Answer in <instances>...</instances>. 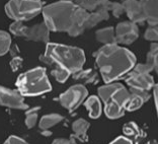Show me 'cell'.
<instances>
[{"label": "cell", "mask_w": 158, "mask_h": 144, "mask_svg": "<svg viewBox=\"0 0 158 144\" xmlns=\"http://www.w3.org/2000/svg\"><path fill=\"white\" fill-rule=\"evenodd\" d=\"M137 132H138V128L136 127L135 124L129 123L127 125H125V127H124V133H125L126 135H128V136H134V135L137 134Z\"/></svg>", "instance_id": "cell-29"}, {"label": "cell", "mask_w": 158, "mask_h": 144, "mask_svg": "<svg viewBox=\"0 0 158 144\" xmlns=\"http://www.w3.org/2000/svg\"><path fill=\"white\" fill-rule=\"evenodd\" d=\"M152 71V67L148 63L137 64L126 74L125 80L131 88H139L149 91L155 85L151 75Z\"/></svg>", "instance_id": "cell-8"}, {"label": "cell", "mask_w": 158, "mask_h": 144, "mask_svg": "<svg viewBox=\"0 0 158 144\" xmlns=\"http://www.w3.org/2000/svg\"><path fill=\"white\" fill-rule=\"evenodd\" d=\"M70 72L64 69L62 67H58L56 66L54 69L52 70V75L54 76V78L56 79L57 81L60 82V83H64V82H66V80L70 76Z\"/></svg>", "instance_id": "cell-26"}, {"label": "cell", "mask_w": 158, "mask_h": 144, "mask_svg": "<svg viewBox=\"0 0 158 144\" xmlns=\"http://www.w3.org/2000/svg\"><path fill=\"white\" fill-rule=\"evenodd\" d=\"M40 60L48 66L62 67L73 74L83 68L85 55L77 47L48 43L45 54L41 55Z\"/></svg>", "instance_id": "cell-3"}, {"label": "cell", "mask_w": 158, "mask_h": 144, "mask_svg": "<svg viewBox=\"0 0 158 144\" xmlns=\"http://www.w3.org/2000/svg\"><path fill=\"white\" fill-rule=\"evenodd\" d=\"M153 71H155L158 75V43H152L150 46V50L147 54V61Z\"/></svg>", "instance_id": "cell-21"}, {"label": "cell", "mask_w": 158, "mask_h": 144, "mask_svg": "<svg viewBox=\"0 0 158 144\" xmlns=\"http://www.w3.org/2000/svg\"><path fill=\"white\" fill-rule=\"evenodd\" d=\"M95 63L106 83L123 77L135 66V55L123 47L106 45L94 54Z\"/></svg>", "instance_id": "cell-2"}, {"label": "cell", "mask_w": 158, "mask_h": 144, "mask_svg": "<svg viewBox=\"0 0 158 144\" xmlns=\"http://www.w3.org/2000/svg\"><path fill=\"white\" fill-rule=\"evenodd\" d=\"M60 1H69V2H74L75 0H60Z\"/></svg>", "instance_id": "cell-34"}, {"label": "cell", "mask_w": 158, "mask_h": 144, "mask_svg": "<svg viewBox=\"0 0 158 144\" xmlns=\"http://www.w3.org/2000/svg\"><path fill=\"white\" fill-rule=\"evenodd\" d=\"M129 91H130V95H129L127 104H126V111L129 112H133L140 109L150 98L148 91L130 87Z\"/></svg>", "instance_id": "cell-13"}, {"label": "cell", "mask_w": 158, "mask_h": 144, "mask_svg": "<svg viewBox=\"0 0 158 144\" xmlns=\"http://www.w3.org/2000/svg\"><path fill=\"white\" fill-rule=\"evenodd\" d=\"M110 19V11L105 6L100 5L94 11L89 12L87 20H86V28H91L98 24L100 21L106 20Z\"/></svg>", "instance_id": "cell-15"}, {"label": "cell", "mask_w": 158, "mask_h": 144, "mask_svg": "<svg viewBox=\"0 0 158 144\" xmlns=\"http://www.w3.org/2000/svg\"><path fill=\"white\" fill-rule=\"evenodd\" d=\"M145 39L147 41H152L158 43V23L149 26L145 32Z\"/></svg>", "instance_id": "cell-27"}, {"label": "cell", "mask_w": 158, "mask_h": 144, "mask_svg": "<svg viewBox=\"0 0 158 144\" xmlns=\"http://www.w3.org/2000/svg\"><path fill=\"white\" fill-rule=\"evenodd\" d=\"M63 116H61L59 114H49L46 116L42 117L41 121H40V128L42 130H48L51 127H54L55 125L59 124L60 122L63 121Z\"/></svg>", "instance_id": "cell-20"}, {"label": "cell", "mask_w": 158, "mask_h": 144, "mask_svg": "<svg viewBox=\"0 0 158 144\" xmlns=\"http://www.w3.org/2000/svg\"><path fill=\"white\" fill-rule=\"evenodd\" d=\"M74 79L81 80L85 83H98V72L92 69H86V70H79L73 73Z\"/></svg>", "instance_id": "cell-19"}, {"label": "cell", "mask_w": 158, "mask_h": 144, "mask_svg": "<svg viewBox=\"0 0 158 144\" xmlns=\"http://www.w3.org/2000/svg\"><path fill=\"white\" fill-rule=\"evenodd\" d=\"M0 106L15 110L27 109V105L24 103L23 95L17 89L14 91L1 85H0Z\"/></svg>", "instance_id": "cell-10"}, {"label": "cell", "mask_w": 158, "mask_h": 144, "mask_svg": "<svg viewBox=\"0 0 158 144\" xmlns=\"http://www.w3.org/2000/svg\"><path fill=\"white\" fill-rule=\"evenodd\" d=\"M102 5L105 6L109 11L112 12L114 17H120L125 12L123 3L110 1V0H103Z\"/></svg>", "instance_id": "cell-22"}, {"label": "cell", "mask_w": 158, "mask_h": 144, "mask_svg": "<svg viewBox=\"0 0 158 144\" xmlns=\"http://www.w3.org/2000/svg\"><path fill=\"white\" fill-rule=\"evenodd\" d=\"M151 144H158V142L156 141V140H153V141L151 142Z\"/></svg>", "instance_id": "cell-35"}, {"label": "cell", "mask_w": 158, "mask_h": 144, "mask_svg": "<svg viewBox=\"0 0 158 144\" xmlns=\"http://www.w3.org/2000/svg\"><path fill=\"white\" fill-rule=\"evenodd\" d=\"M117 43L123 45H131L139 37V28L132 21H122L114 28Z\"/></svg>", "instance_id": "cell-11"}, {"label": "cell", "mask_w": 158, "mask_h": 144, "mask_svg": "<svg viewBox=\"0 0 158 144\" xmlns=\"http://www.w3.org/2000/svg\"><path fill=\"white\" fill-rule=\"evenodd\" d=\"M110 144H133L130 139L126 138V137H118L117 139H114L112 143Z\"/></svg>", "instance_id": "cell-32"}, {"label": "cell", "mask_w": 158, "mask_h": 144, "mask_svg": "<svg viewBox=\"0 0 158 144\" xmlns=\"http://www.w3.org/2000/svg\"><path fill=\"white\" fill-rule=\"evenodd\" d=\"M3 144H9V142H8V140H6V141L3 143Z\"/></svg>", "instance_id": "cell-36"}, {"label": "cell", "mask_w": 158, "mask_h": 144, "mask_svg": "<svg viewBox=\"0 0 158 144\" xmlns=\"http://www.w3.org/2000/svg\"><path fill=\"white\" fill-rule=\"evenodd\" d=\"M42 0H9L5 5V13L14 21L31 20L42 12Z\"/></svg>", "instance_id": "cell-6"}, {"label": "cell", "mask_w": 158, "mask_h": 144, "mask_svg": "<svg viewBox=\"0 0 158 144\" xmlns=\"http://www.w3.org/2000/svg\"><path fill=\"white\" fill-rule=\"evenodd\" d=\"M95 38L99 43H102L105 46L118 44L116 38V32H114V28L112 27L103 28L96 31Z\"/></svg>", "instance_id": "cell-16"}, {"label": "cell", "mask_w": 158, "mask_h": 144, "mask_svg": "<svg viewBox=\"0 0 158 144\" xmlns=\"http://www.w3.org/2000/svg\"><path fill=\"white\" fill-rule=\"evenodd\" d=\"M23 60L21 57H13L12 60L10 61V67H11L12 71H17L19 70L21 66H23Z\"/></svg>", "instance_id": "cell-28"}, {"label": "cell", "mask_w": 158, "mask_h": 144, "mask_svg": "<svg viewBox=\"0 0 158 144\" xmlns=\"http://www.w3.org/2000/svg\"><path fill=\"white\" fill-rule=\"evenodd\" d=\"M52 144H77V143H76V138L72 135L69 139H64V138L55 139Z\"/></svg>", "instance_id": "cell-30"}, {"label": "cell", "mask_w": 158, "mask_h": 144, "mask_svg": "<svg viewBox=\"0 0 158 144\" xmlns=\"http://www.w3.org/2000/svg\"><path fill=\"white\" fill-rule=\"evenodd\" d=\"M9 31L15 37L24 38L27 41L49 43L50 40V31L45 23H41L31 27L24 26L23 21H14L10 24Z\"/></svg>", "instance_id": "cell-7"}, {"label": "cell", "mask_w": 158, "mask_h": 144, "mask_svg": "<svg viewBox=\"0 0 158 144\" xmlns=\"http://www.w3.org/2000/svg\"><path fill=\"white\" fill-rule=\"evenodd\" d=\"M130 91L123 84L106 83L98 88V95L105 103V113L110 119H118L124 116L126 104Z\"/></svg>", "instance_id": "cell-4"}, {"label": "cell", "mask_w": 158, "mask_h": 144, "mask_svg": "<svg viewBox=\"0 0 158 144\" xmlns=\"http://www.w3.org/2000/svg\"><path fill=\"white\" fill-rule=\"evenodd\" d=\"M149 26L158 23V0H140Z\"/></svg>", "instance_id": "cell-14"}, {"label": "cell", "mask_w": 158, "mask_h": 144, "mask_svg": "<svg viewBox=\"0 0 158 144\" xmlns=\"http://www.w3.org/2000/svg\"><path fill=\"white\" fill-rule=\"evenodd\" d=\"M11 47V37L4 31H0V56L4 55Z\"/></svg>", "instance_id": "cell-24"}, {"label": "cell", "mask_w": 158, "mask_h": 144, "mask_svg": "<svg viewBox=\"0 0 158 144\" xmlns=\"http://www.w3.org/2000/svg\"><path fill=\"white\" fill-rule=\"evenodd\" d=\"M89 126H90L89 123L84 119H78V120L74 121V123L72 124L73 136L82 142L87 141V131Z\"/></svg>", "instance_id": "cell-17"}, {"label": "cell", "mask_w": 158, "mask_h": 144, "mask_svg": "<svg viewBox=\"0 0 158 144\" xmlns=\"http://www.w3.org/2000/svg\"><path fill=\"white\" fill-rule=\"evenodd\" d=\"M16 87L23 96H37L51 91L46 70L42 67L31 69L17 77Z\"/></svg>", "instance_id": "cell-5"}, {"label": "cell", "mask_w": 158, "mask_h": 144, "mask_svg": "<svg viewBox=\"0 0 158 144\" xmlns=\"http://www.w3.org/2000/svg\"><path fill=\"white\" fill-rule=\"evenodd\" d=\"M44 23L50 31L65 32L71 37H78L86 30L89 12L74 2L59 1L43 7Z\"/></svg>", "instance_id": "cell-1"}, {"label": "cell", "mask_w": 158, "mask_h": 144, "mask_svg": "<svg viewBox=\"0 0 158 144\" xmlns=\"http://www.w3.org/2000/svg\"><path fill=\"white\" fill-rule=\"evenodd\" d=\"M84 106L88 110L89 117L91 119H98L102 115V103H100V100L98 96L92 95L87 98V100L84 103Z\"/></svg>", "instance_id": "cell-18"}, {"label": "cell", "mask_w": 158, "mask_h": 144, "mask_svg": "<svg viewBox=\"0 0 158 144\" xmlns=\"http://www.w3.org/2000/svg\"><path fill=\"white\" fill-rule=\"evenodd\" d=\"M87 95L88 91L84 85L76 84L71 86L65 92H63L58 100L62 107L65 108L70 113H72L85 102Z\"/></svg>", "instance_id": "cell-9"}, {"label": "cell", "mask_w": 158, "mask_h": 144, "mask_svg": "<svg viewBox=\"0 0 158 144\" xmlns=\"http://www.w3.org/2000/svg\"><path fill=\"white\" fill-rule=\"evenodd\" d=\"M122 3L130 21L134 23H142L146 21L140 0H125Z\"/></svg>", "instance_id": "cell-12"}, {"label": "cell", "mask_w": 158, "mask_h": 144, "mask_svg": "<svg viewBox=\"0 0 158 144\" xmlns=\"http://www.w3.org/2000/svg\"><path fill=\"white\" fill-rule=\"evenodd\" d=\"M40 109H41L40 107H35V108H31V109L27 111L24 123H26V126L28 129H31L33 127H35V124H37Z\"/></svg>", "instance_id": "cell-25"}, {"label": "cell", "mask_w": 158, "mask_h": 144, "mask_svg": "<svg viewBox=\"0 0 158 144\" xmlns=\"http://www.w3.org/2000/svg\"><path fill=\"white\" fill-rule=\"evenodd\" d=\"M7 140H8L9 144H30V143H27L26 140L21 139L19 136H14V135L10 136Z\"/></svg>", "instance_id": "cell-31"}, {"label": "cell", "mask_w": 158, "mask_h": 144, "mask_svg": "<svg viewBox=\"0 0 158 144\" xmlns=\"http://www.w3.org/2000/svg\"><path fill=\"white\" fill-rule=\"evenodd\" d=\"M103 0H75L74 3L80 8L86 10L88 12L94 11L102 5Z\"/></svg>", "instance_id": "cell-23"}, {"label": "cell", "mask_w": 158, "mask_h": 144, "mask_svg": "<svg viewBox=\"0 0 158 144\" xmlns=\"http://www.w3.org/2000/svg\"><path fill=\"white\" fill-rule=\"evenodd\" d=\"M153 95H154V100H155V107L158 116V84H155L153 86Z\"/></svg>", "instance_id": "cell-33"}]
</instances>
